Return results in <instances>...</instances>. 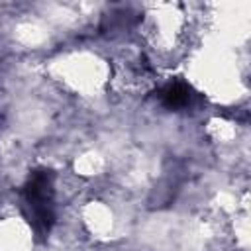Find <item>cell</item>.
I'll list each match as a JSON object with an SVG mask.
<instances>
[{
    "label": "cell",
    "mask_w": 251,
    "mask_h": 251,
    "mask_svg": "<svg viewBox=\"0 0 251 251\" xmlns=\"http://www.w3.org/2000/svg\"><path fill=\"white\" fill-rule=\"evenodd\" d=\"M24 202H25L27 220L37 231V235H47L55 222L53 173L45 169L33 171L24 186Z\"/></svg>",
    "instance_id": "obj_1"
},
{
    "label": "cell",
    "mask_w": 251,
    "mask_h": 251,
    "mask_svg": "<svg viewBox=\"0 0 251 251\" xmlns=\"http://www.w3.org/2000/svg\"><path fill=\"white\" fill-rule=\"evenodd\" d=\"M159 100L169 110H184L194 100V90L184 80H171L159 90Z\"/></svg>",
    "instance_id": "obj_2"
}]
</instances>
